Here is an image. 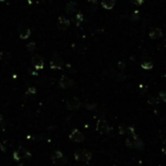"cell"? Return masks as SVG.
<instances>
[{
  "label": "cell",
  "instance_id": "2e32d148",
  "mask_svg": "<svg viewBox=\"0 0 166 166\" xmlns=\"http://www.w3.org/2000/svg\"><path fill=\"white\" fill-rule=\"evenodd\" d=\"M154 66V63L152 62L150 60H145L141 63V67L145 70H150Z\"/></svg>",
  "mask_w": 166,
  "mask_h": 166
},
{
  "label": "cell",
  "instance_id": "8992f818",
  "mask_svg": "<svg viewBox=\"0 0 166 166\" xmlns=\"http://www.w3.org/2000/svg\"><path fill=\"white\" fill-rule=\"evenodd\" d=\"M32 64L37 70H41V69L44 68V59L43 57L39 55H35L34 57H32Z\"/></svg>",
  "mask_w": 166,
  "mask_h": 166
},
{
  "label": "cell",
  "instance_id": "7c38bea8",
  "mask_svg": "<svg viewBox=\"0 0 166 166\" xmlns=\"http://www.w3.org/2000/svg\"><path fill=\"white\" fill-rule=\"evenodd\" d=\"M30 157V154L27 150H18V152L14 154V157L17 160L22 159V157Z\"/></svg>",
  "mask_w": 166,
  "mask_h": 166
},
{
  "label": "cell",
  "instance_id": "30bf717a",
  "mask_svg": "<svg viewBox=\"0 0 166 166\" xmlns=\"http://www.w3.org/2000/svg\"><path fill=\"white\" fill-rule=\"evenodd\" d=\"M81 107V102L77 98H72L67 102V109L69 110H78Z\"/></svg>",
  "mask_w": 166,
  "mask_h": 166
},
{
  "label": "cell",
  "instance_id": "5bb4252c",
  "mask_svg": "<svg viewBox=\"0 0 166 166\" xmlns=\"http://www.w3.org/2000/svg\"><path fill=\"white\" fill-rule=\"evenodd\" d=\"M0 59L3 60L4 62H9L10 59H11V53L9 52H7V51H2L1 53H0Z\"/></svg>",
  "mask_w": 166,
  "mask_h": 166
},
{
  "label": "cell",
  "instance_id": "9c48e42d",
  "mask_svg": "<svg viewBox=\"0 0 166 166\" xmlns=\"http://www.w3.org/2000/svg\"><path fill=\"white\" fill-rule=\"evenodd\" d=\"M74 85V82L71 78L69 77H66V76H63V77H61L60 81H59V86L60 88H71V86H73Z\"/></svg>",
  "mask_w": 166,
  "mask_h": 166
},
{
  "label": "cell",
  "instance_id": "ba28073f",
  "mask_svg": "<svg viewBox=\"0 0 166 166\" xmlns=\"http://www.w3.org/2000/svg\"><path fill=\"white\" fill-rule=\"evenodd\" d=\"M70 25V22L64 17H59L57 20V28L59 30H66Z\"/></svg>",
  "mask_w": 166,
  "mask_h": 166
},
{
  "label": "cell",
  "instance_id": "3957f363",
  "mask_svg": "<svg viewBox=\"0 0 166 166\" xmlns=\"http://www.w3.org/2000/svg\"><path fill=\"white\" fill-rule=\"evenodd\" d=\"M52 161L55 163V165H63L67 161V158H66V157L60 150H57V152L53 153L52 157Z\"/></svg>",
  "mask_w": 166,
  "mask_h": 166
},
{
  "label": "cell",
  "instance_id": "8fae6325",
  "mask_svg": "<svg viewBox=\"0 0 166 166\" xmlns=\"http://www.w3.org/2000/svg\"><path fill=\"white\" fill-rule=\"evenodd\" d=\"M162 36H163V33L159 28H153L150 31V37L154 40L160 39Z\"/></svg>",
  "mask_w": 166,
  "mask_h": 166
},
{
  "label": "cell",
  "instance_id": "e0dca14e",
  "mask_svg": "<svg viewBox=\"0 0 166 166\" xmlns=\"http://www.w3.org/2000/svg\"><path fill=\"white\" fill-rule=\"evenodd\" d=\"M30 34H31V31H30L29 29H26V30H24V31H22V33L20 34V39H27L29 36H30Z\"/></svg>",
  "mask_w": 166,
  "mask_h": 166
},
{
  "label": "cell",
  "instance_id": "7a4b0ae2",
  "mask_svg": "<svg viewBox=\"0 0 166 166\" xmlns=\"http://www.w3.org/2000/svg\"><path fill=\"white\" fill-rule=\"evenodd\" d=\"M74 157H75V159L77 160V161L86 162L91 159L92 154H91L89 150H78L75 152Z\"/></svg>",
  "mask_w": 166,
  "mask_h": 166
},
{
  "label": "cell",
  "instance_id": "277c9868",
  "mask_svg": "<svg viewBox=\"0 0 166 166\" xmlns=\"http://www.w3.org/2000/svg\"><path fill=\"white\" fill-rule=\"evenodd\" d=\"M96 129L98 130L100 133H108L112 130V127L109 126V123L104 119H99L97 121V124H96Z\"/></svg>",
  "mask_w": 166,
  "mask_h": 166
},
{
  "label": "cell",
  "instance_id": "9a60e30c",
  "mask_svg": "<svg viewBox=\"0 0 166 166\" xmlns=\"http://www.w3.org/2000/svg\"><path fill=\"white\" fill-rule=\"evenodd\" d=\"M76 8V3L75 2H69V3L65 6V11L67 14H72L75 11Z\"/></svg>",
  "mask_w": 166,
  "mask_h": 166
},
{
  "label": "cell",
  "instance_id": "5b68a950",
  "mask_svg": "<svg viewBox=\"0 0 166 166\" xmlns=\"http://www.w3.org/2000/svg\"><path fill=\"white\" fill-rule=\"evenodd\" d=\"M69 138H70L71 141L76 142V143H81L85 140V136L82 133L81 131H79L78 129H74L72 132L69 135Z\"/></svg>",
  "mask_w": 166,
  "mask_h": 166
},
{
  "label": "cell",
  "instance_id": "ffe728a7",
  "mask_svg": "<svg viewBox=\"0 0 166 166\" xmlns=\"http://www.w3.org/2000/svg\"><path fill=\"white\" fill-rule=\"evenodd\" d=\"M26 93L27 94H34V93H36V88H28V90L26 91Z\"/></svg>",
  "mask_w": 166,
  "mask_h": 166
},
{
  "label": "cell",
  "instance_id": "6da1fadb",
  "mask_svg": "<svg viewBox=\"0 0 166 166\" xmlns=\"http://www.w3.org/2000/svg\"><path fill=\"white\" fill-rule=\"evenodd\" d=\"M126 144L127 147L132 148V149H142L144 147V143L141 139H139L137 136L135 135H131V136L127 137V139L126 140Z\"/></svg>",
  "mask_w": 166,
  "mask_h": 166
},
{
  "label": "cell",
  "instance_id": "4fadbf2b",
  "mask_svg": "<svg viewBox=\"0 0 166 166\" xmlns=\"http://www.w3.org/2000/svg\"><path fill=\"white\" fill-rule=\"evenodd\" d=\"M116 0H102V6L106 10H111L114 8Z\"/></svg>",
  "mask_w": 166,
  "mask_h": 166
},
{
  "label": "cell",
  "instance_id": "44dd1931",
  "mask_svg": "<svg viewBox=\"0 0 166 166\" xmlns=\"http://www.w3.org/2000/svg\"><path fill=\"white\" fill-rule=\"evenodd\" d=\"M159 98L161 99L163 102H166V93L165 92H160L159 93Z\"/></svg>",
  "mask_w": 166,
  "mask_h": 166
},
{
  "label": "cell",
  "instance_id": "d6986e66",
  "mask_svg": "<svg viewBox=\"0 0 166 166\" xmlns=\"http://www.w3.org/2000/svg\"><path fill=\"white\" fill-rule=\"evenodd\" d=\"M75 20H76V24H80L83 22L84 20V16L82 14H78L77 16L75 18Z\"/></svg>",
  "mask_w": 166,
  "mask_h": 166
},
{
  "label": "cell",
  "instance_id": "ac0fdd59",
  "mask_svg": "<svg viewBox=\"0 0 166 166\" xmlns=\"http://www.w3.org/2000/svg\"><path fill=\"white\" fill-rule=\"evenodd\" d=\"M26 49H27V51H29L30 53L34 52L35 49H36V44H35L34 42H30L29 44L26 45Z\"/></svg>",
  "mask_w": 166,
  "mask_h": 166
},
{
  "label": "cell",
  "instance_id": "7402d4cb",
  "mask_svg": "<svg viewBox=\"0 0 166 166\" xmlns=\"http://www.w3.org/2000/svg\"><path fill=\"white\" fill-rule=\"evenodd\" d=\"M135 3L137 5H142L143 4V0H135Z\"/></svg>",
  "mask_w": 166,
  "mask_h": 166
},
{
  "label": "cell",
  "instance_id": "52a82bcc",
  "mask_svg": "<svg viewBox=\"0 0 166 166\" xmlns=\"http://www.w3.org/2000/svg\"><path fill=\"white\" fill-rule=\"evenodd\" d=\"M50 66L52 69H61L63 66V60L57 55H55L50 61Z\"/></svg>",
  "mask_w": 166,
  "mask_h": 166
}]
</instances>
